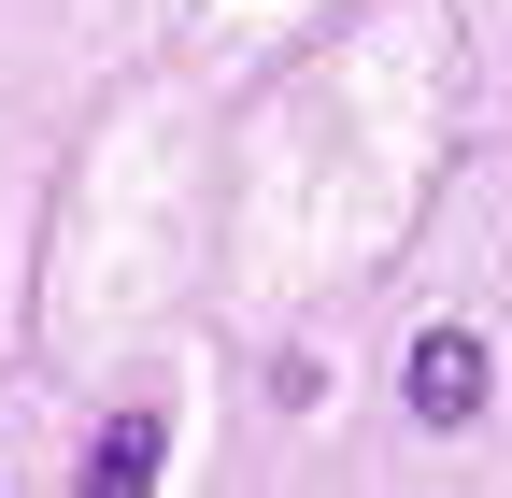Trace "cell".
Instances as JSON below:
<instances>
[{"instance_id": "cell-1", "label": "cell", "mask_w": 512, "mask_h": 498, "mask_svg": "<svg viewBox=\"0 0 512 498\" xmlns=\"http://www.w3.org/2000/svg\"><path fill=\"white\" fill-rule=\"evenodd\" d=\"M399 399H413V427H470L484 413V328H427L399 356Z\"/></svg>"}, {"instance_id": "cell-2", "label": "cell", "mask_w": 512, "mask_h": 498, "mask_svg": "<svg viewBox=\"0 0 512 498\" xmlns=\"http://www.w3.org/2000/svg\"><path fill=\"white\" fill-rule=\"evenodd\" d=\"M157 456H171V427H157V413H114L100 442H86V484L128 498V484H157Z\"/></svg>"}]
</instances>
